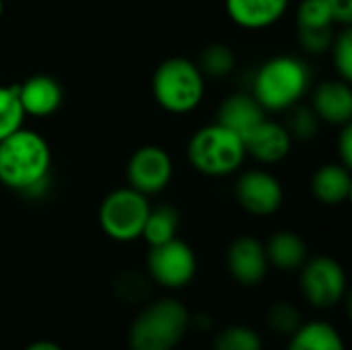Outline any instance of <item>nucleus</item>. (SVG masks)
<instances>
[{
  "label": "nucleus",
  "mask_w": 352,
  "mask_h": 350,
  "mask_svg": "<svg viewBox=\"0 0 352 350\" xmlns=\"http://www.w3.org/2000/svg\"><path fill=\"white\" fill-rule=\"evenodd\" d=\"M148 196L136 192L130 186L111 190L99 204L97 221L101 231L120 243L134 241L142 235L144 221L148 217Z\"/></svg>",
  "instance_id": "obj_6"
},
{
  "label": "nucleus",
  "mask_w": 352,
  "mask_h": 350,
  "mask_svg": "<svg viewBox=\"0 0 352 350\" xmlns=\"http://www.w3.org/2000/svg\"><path fill=\"white\" fill-rule=\"evenodd\" d=\"M2 14H4V0H0V19H2Z\"/></svg>",
  "instance_id": "obj_33"
},
{
  "label": "nucleus",
  "mask_w": 352,
  "mask_h": 350,
  "mask_svg": "<svg viewBox=\"0 0 352 350\" xmlns=\"http://www.w3.org/2000/svg\"><path fill=\"white\" fill-rule=\"evenodd\" d=\"M338 27H316V29H301L297 27V39L299 45L307 54H326L332 47V41L336 37Z\"/></svg>",
  "instance_id": "obj_29"
},
{
  "label": "nucleus",
  "mask_w": 352,
  "mask_h": 350,
  "mask_svg": "<svg viewBox=\"0 0 352 350\" xmlns=\"http://www.w3.org/2000/svg\"><path fill=\"white\" fill-rule=\"evenodd\" d=\"M19 101L25 116L50 118L64 103V89L58 78L50 74H33L16 85Z\"/></svg>",
  "instance_id": "obj_14"
},
{
  "label": "nucleus",
  "mask_w": 352,
  "mask_h": 350,
  "mask_svg": "<svg viewBox=\"0 0 352 350\" xmlns=\"http://www.w3.org/2000/svg\"><path fill=\"white\" fill-rule=\"evenodd\" d=\"M266 248L260 239L252 235H241L231 241L227 250V270L241 285H258L268 272Z\"/></svg>",
  "instance_id": "obj_11"
},
{
  "label": "nucleus",
  "mask_w": 352,
  "mask_h": 350,
  "mask_svg": "<svg viewBox=\"0 0 352 350\" xmlns=\"http://www.w3.org/2000/svg\"><path fill=\"white\" fill-rule=\"evenodd\" d=\"M245 155L262 165H274L289 157L293 149V136L287 126L264 118L250 134L243 136Z\"/></svg>",
  "instance_id": "obj_12"
},
{
  "label": "nucleus",
  "mask_w": 352,
  "mask_h": 350,
  "mask_svg": "<svg viewBox=\"0 0 352 350\" xmlns=\"http://www.w3.org/2000/svg\"><path fill=\"white\" fill-rule=\"evenodd\" d=\"M25 350H62L56 342H50V340H37L33 344H29Z\"/></svg>",
  "instance_id": "obj_32"
},
{
  "label": "nucleus",
  "mask_w": 352,
  "mask_h": 350,
  "mask_svg": "<svg viewBox=\"0 0 352 350\" xmlns=\"http://www.w3.org/2000/svg\"><path fill=\"white\" fill-rule=\"evenodd\" d=\"M311 89V68L297 56H272L254 74L252 95L266 113H283L301 103Z\"/></svg>",
  "instance_id": "obj_2"
},
{
  "label": "nucleus",
  "mask_w": 352,
  "mask_h": 350,
  "mask_svg": "<svg viewBox=\"0 0 352 350\" xmlns=\"http://www.w3.org/2000/svg\"><path fill=\"white\" fill-rule=\"evenodd\" d=\"M332 62L336 68L338 78L352 83V29L351 27H340L336 31V37L330 47Z\"/></svg>",
  "instance_id": "obj_26"
},
{
  "label": "nucleus",
  "mask_w": 352,
  "mask_h": 350,
  "mask_svg": "<svg viewBox=\"0 0 352 350\" xmlns=\"http://www.w3.org/2000/svg\"><path fill=\"white\" fill-rule=\"evenodd\" d=\"M196 64H198V68L202 70L204 76H208V78H225L235 70L237 56H235L231 45L217 41V43H210V45H206L202 50Z\"/></svg>",
  "instance_id": "obj_21"
},
{
  "label": "nucleus",
  "mask_w": 352,
  "mask_h": 350,
  "mask_svg": "<svg viewBox=\"0 0 352 350\" xmlns=\"http://www.w3.org/2000/svg\"><path fill=\"white\" fill-rule=\"evenodd\" d=\"M289 111H291V118H289V124H285V126H287L289 134L293 136V140H295V138H297V140H303V142L314 140V138L318 136V132H320L322 122H320V118L316 116V111L311 109V105H301V103H297V105L291 107Z\"/></svg>",
  "instance_id": "obj_24"
},
{
  "label": "nucleus",
  "mask_w": 352,
  "mask_h": 350,
  "mask_svg": "<svg viewBox=\"0 0 352 350\" xmlns=\"http://www.w3.org/2000/svg\"><path fill=\"white\" fill-rule=\"evenodd\" d=\"M196 268L198 262L194 250L177 237L153 245L146 256L148 276L165 289H182L190 285L196 276Z\"/></svg>",
  "instance_id": "obj_7"
},
{
  "label": "nucleus",
  "mask_w": 352,
  "mask_h": 350,
  "mask_svg": "<svg viewBox=\"0 0 352 350\" xmlns=\"http://www.w3.org/2000/svg\"><path fill=\"white\" fill-rule=\"evenodd\" d=\"M151 291V283L144 274L128 270L116 276L113 281V293L124 303H140Z\"/></svg>",
  "instance_id": "obj_25"
},
{
  "label": "nucleus",
  "mask_w": 352,
  "mask_h": 350,
  "mask_svg": "<svg viewBox=\"0 0 352 350\" xmlns=\"http://www.w3.org/2000/svg\"><path fill=\"white\" fill-rule=\"evenodd\" d=\"M177 231H179L177 208L171 204H161V206H151L140 237L148 243V248H153L177 237Z\"/></svg>",
  "instance_id": "obj_20"
},
{
  "label": "nucleus",
  "mask_w": 352,
  "mask_h": 350,
  "mask_svg": "<svg viewBox=\"0 0 352 350\" xmlns=\"http://www.w3.org/2000/svg\"><path fill=\"white\" fill-rule=\"evenodd\" d=\"M25 118L27 116L21 107L16 85H0V140L23 128Z\"/></svg>",
  "instance_id": "obj_22"
},
{
  "label": "nucleus",
  "mask_w": 352,
  "mask_h": 350,
  "mask_svg": "<svg viewBox=\"0 0 352 350\" xmlns=\"http://www.w3.org/2000/svg\"><path fill=\"white\" fill-rule=\"evenodd\" d=\"M287 350H344L340 332L328 322H309L301 324Z\"/></svg>",
  "instance_id": "obj_19"
},
{
  "label": "nucleus",
  "mask_w": 352,
  "mask_h": 350,
  "mask_svg": "<svg viewBox=\"0 0 352 350\" xmlns=\"http://www.w3.org/2000/svg\"><path fill=\"white\" fill-rule=\"evenodd\" d=\"M336 151H338V163L344 167H352V124L340 126V134L336 140Z\"/></svg>",
  "instance_id": "obj_30"
},
{
  "label": "nucleus",
  "mask_w": 352,
  "mask_h": 350,
  "mask_svg": "<svg viewBox=\"0 0 352 350\" xmlns=\"http://www.w3.org/2000/svg\"><path fill=\"white\" fill-rule=\"evenodd\" d=\"M206 76L198 64L184 56H171L163 60L151 80V91L161 109L173 116L192 113L204 99Z\"/></svg>",
  "instance_id": "obj_3"
},
{
  "label": "nucleus",
  "mask_w": 352,
  "mask_h": 350,
  "mask_svg": "<svg viewBox=\"0 0 352 350\" xmlns=\"http://www.w3.org/2000/svg\"><path fill=\"white\" fill-rule=\"evenodd\" d=\"M264 118H266V111L254 99L252 93H233V95H229L221 103L214 122L221 124V126H225V128H229L231 132H235V134H239L243 138Z\"/></svg>",
  "instance_id": "obj_16"
},
{
  "label": "nucleus",
  "mask_w": 352,
  "mask_h": 350,
  "mask_svg": "<svg viewBox=\"0 0 352 350\" xmlns=\"http://www.w3.org/2000/svg\"><path fill=\"white\" fill-rule=\"evenodd\" d=\"M190 165L206 177H227L241 169L245 161L243 138L212 122L198 128L186 149Z\"/></svg>",
  "instance_id": "obj_5"
},
{
  "label": "nucleus",
  "mask_w": 352,
  "mask_h": 350,
  "mask_svg": "<svg viewBox=\"0 0 352 350\" xmlns=\"http://www.w3.org/2000/svg\"><path fill=\"white\" fill-rule=\"evenodd\" d=\"M52 149L29 128H19L0 140V184L27 198H41L50 186Z\"/></svg>",
  "instance_id": "obj_1"
},
{
  "label": "nucleus",
  "mask_w": 352,
  "mask_h": 350,
  "mask_svg": "<svg viewBox=\"0 0 352 350\" xmlns=\"http://www.w3.org/2000/svg\"><path fill=\"white\" fill-rule=\"evenodd\" d=\"M352 175L351 169L342 163H326L311 175V194L320 204L340 206L351 198Z\"/></svg>",
  "instance_id": "obj_17"
},
{
  "label": "nucleus",
  "mask_w": 352,
  "mask_h": 350,
  "mask_svg": "<svg viewBox=\"0 0 352 350\" xmlns=\"http://www.w3.org/2000/svg\"><path fill=\"white\" fill-rule=\"evenodd\" d=\"M128 186L144 196H157L169 188L173 179V159L159 144L138 146L126 165Z\"/></svg>",
  "instance_id": "obj_9"
},
{
  "label": "nucleus",
  "mask_w": 352,
  "mask_h": 350,
  "mask_svg": "<svg viewBox=\"0 0 352 350\" xmlns=\"http://www.w3.org/2000/svg\"><path fill=\"white\" fill-rule=\"evenodd\" d=\"M237 204L254 217H270L285 202L280 179L266 169L241 171L235 182Z\"/></svg>",
  "instance_id": "obj_10"
},
{
  "label": "nucleus",
  "mask_w": 352,
  "mask_h": 350,
  "mask_svg": "<svg viewBox=\"0 0 352 350\" xmlns=\"http://www.w3.org/2000/svg\"><path fill=\"white\" fill-rule=\"evenodd\" d=\"M264 248L268 264L278 270H299L307 260V243L295 231H276Z\"/></svg>",
  "instance_id": "obj_18"
},
{
  "label": "nucleus",
  "mask_w": 352,
  "mask_h": 350,
  "mask_svg": "<svg viewBox=\"0 0 352 350\" xmlns=\"http://www.w3.org/2000/svg\"><path fill=\"white\" fill-rule=\"evenodd\" d=\"M330 8V14L336 27H351L352 25V0H324Z\"/></svg>",
  "instance_id": "obj_31"
},
{
  "label": "nucleus",
  "mask_w": 352,
  "mask_h": 350,
  "mask_svg": "<svg viewBox=\"0 0 352 350\" xmlns=\"http://www.w3.org/2000/svg\"><path fill=\"white\" fill-rule=\"evenodd\" d=\"M291 0H225L227 17L245 31H262L276 25Z\"/></svg>",
  "instance_id": "obj_15"
},
{
  "label": "nucleus",
  "mask_w": 352,
  "mask_h": 350,
  "mask_svg": "<svg viewBox=\"0 0 352 350\" xmlns=\"http://www.w3.org/2000/svg\"><path fill=\"white\" fill-rule=\"evenodd\" d=\"M190 311L177 299L146 305L130 326V350H173L190 330Z\"/></svg>",
  "instance_id": "obj_4"
},
{
  "label": "nucleus",
  "mask_w": 352,
  "mask_h": 350,
  "mask_svg": "<svg viewBox=\"0 0 352 350\" xmlns=\"http://www.w3.org/2000/svg\"><path fill=\"white\" fill-rule=\"evenodd\" d=\"M297 27L301 29L336 27V23L324 0H301L297 6Z\"/></svg>",
  "instance_id": "obj_28"
},
{
  "label": "nucleus",
  "mask_w": 352,
  "mask_h": 350,
  "mask_svg": "<svg viewBox=\"0 0 352 350\" xmlns=\"http://www.w3.org/2000/svg\"><path fill=\"white\" fill-rule=\"evenodd\" d=\"M311 109L322 124L346 126L352 120V89L351 83L342 78L322 80L311 93Z\"/></svg>",
  "instance_id": "obj_13"
},
{
  "label": "nucleus",
  "mask_w": 352,
  "mask_h": 350,
  "mask_svg": "<svg viewBox=\"0 0 352 350\" xmlns=\"http://www.w3.org/2000/svg\"><path fill=\"white\" fill-rule=\"evenodd\" d=\"M301 270V291L309 305L318 309H330L346 295V272L330 256L307 258Z\"/></svg>",
  "instance_id": "obj_8"
},
{
  "label": "nucleus",
  "mask_w": 352,
  "mask_h": 350,
  "mask_svg": "<svg viewBox=\"0 0 352 350\" xmlns=\"http://www.w3.org/2000/svg\"><path fill=\"white\" fill-rule=\"evenodd\" d=\"M212 350H262V338L254 328L235 324L217 334Z\"/></svg>",
  "instance_id": "obj_23"
},
{
  "label": "nucleus",
  "mask_w": 352,
  "mask_h": 350,
  "mask_svg": "<svg viewBox=\"0 0 352 350\" xmlns=\"http://www.w3.org/2000/svg\"><path fill=\"white\" fill-rule=\"evenodd\" d=\"M268 326L276 332V334H283V336H291L297 332V328L301 326V314L299 309L289 303V301H278L274 303L270 309H268Z\"/></svg>",
  "instance_id": "obj_27"
}]
</instances>
